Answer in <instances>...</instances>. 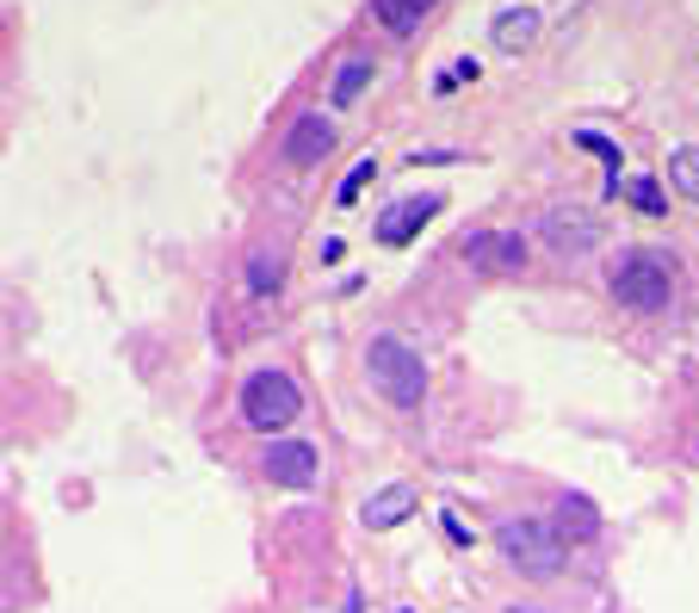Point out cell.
I'll list each match as a JSON object with an SVG mask.
<instances>
[{
	"label": "cell",
	"instance_id": "6da1fadb",
	"mask_svg": "<svg viewBox=\"0 0 699 613\" xmlns=\"http://www.w3.org/2000/svg\"><path fill=\"white\" fill-rule=\"evenodd\" d=\"M606 292L625 304V310L637 316H656L668 310V298H675V261L656 249H632L613 261V273H606Z\"/></svg>",
	"mask_w": 699,
	"mask_h": 613
},
{
	"label": "cell",
	"instance_id": "7a4b0ae2",
	"mask_svg": "<svg viewBox=\"0 0 699 613\" xmlns=\"http://www.w3.org/2000/svg\"><path fill=\"white\" fill-rule=\"evenodd\" d=\"M496 546H501V558H508L520 577H532V582H544V577H558L563 570V558H570V539L558 533V520H501L496 527Z\"/></svg>",
	"mask_w": 699,
	"mask_h": 613
},
{
	"label": "cell",
	"instance_id": "3957f363",
	"mask_svg": "<svg viewBox=\"0 0 699 613\" xmlns=\"http://www.w3.org/2000/svg\"><path fill=\"white\" fill-rule=\"evenodd\" d=\"M297 415H304V391H297L292 372H279V366L248 372V384H242V422L254 434H285Z\"/></svg>",
	"mask_w": 699,
	"mask_h": 613
},
{
	"label": "cell",
	"instance_id": "277c9868",
	"mask_svg": "<svg viewBox=\"0 0 699 613\" xmlns=\"http://www.w3.org/2000/svg\"><path fill=\"white\" fill-rule=\"evenodd\" d=\"M366 372H372V384L396 409H415L421 391H427V366H421V353L409 341H396V335H378V341L366 347Z\"/></svg>",
	"mask_w": 699,
	"mask_h": 613
},
{
	"label": "cell",
	"instance_id": "5b68a950",
	"mask_svg": "<svg viewBox=\"0 0 699 613\" xmlns=\"http://www.w3.org/2000/svg\"><path fill=\"white\" fill-rule=\"evenodd\" d=\"M328 149H335V118H322V112H297L292 125H285V137H279L285 168H316Z\"/></svg>",
	"mask_w": 699,
	"mask_h": 613
},
{
	"label": "cell",
	"instance_id": "8992f818",
	"mask_svg": "<svg viewBox=\"0 0 699 613\" xmlns=\"http://www.w3.org/2000/svg\"><path fill=\"white\" fill-rule=\"evenodd\" d=\"M544 242H551V254L570 261V254H589L594 242H601V223H594L582 204H551V211H544Z\"/></svg>",
	"mask_w": 699,
	"mask_h": 613
},
{
	"label": "cell",
	"instance_id": "52a82bcc",
	"mask_svg": "<svg viewBox=\"0 0 699 613\" xmlns=\"http://www.w3.org/2000/svg\"><path fill=\"white\" fill-rule=\"evenodd\" d=\"M434 211H439V192H409V199H396L384 218H378V242H384V249H403V242H415L421 223L434 218Z\"/></svg>",
	"mask_w": 699,
	"mask_h": 613
},
{
	"label": "cell",
	"instance_id": "ba28073f",
	"mask_svg": "<svg viewBox=\"0 0 699 613\" xmlns=\"http://www.w3.org/2000/svg\"><path fill=\"white\" fill-rule=\"evenodd\" d=\"M261 472L285 489H310L316 484V446L310 441H273L261 458Z\"/></svg>",
	"mask_w": 699,
	"mask_h": 613
},
{
	"label": "cell",
	"instance_id": "9c48e42d",
	"mask_svg": "<svg viewBox=\"0 0 699 613\" xmlns=\"http://www.w3.org/2000/svg\"><path fill=\"white\" fill-rule=\"evenodd\" d=\"M465 261L470 267H489V273H520L527 267V242L501 236V230H477V236H465Z\"/></svg>",
	"mask_w": 699,
	"mask_h": 613
},
{
	"label": "cell",
	"instance_id": "30bf717a",
	"mask_svg": "<svg viewBox=\"0 0 699 613\" xmlns=\"http://www.w3.org/2000/svg\"><path fill=\"white\" fill-rule=\"evenodd\" d=\"M409 515H415V489H409V484L378 489V496H366V508H359V520H366L372 533H384V527H403Z\"/></svg>",
	"mask_w": 699,
	"mask_h": 613
},
{
	"label": "cell",
	"instance_id": "8fae6325",
	"mask_svg": "<svg viewBox=\"0 0 699 613\" xmlns=\"http://www.w3.org/2000/svg\"><path fill=\"white\" fill-rule=\"evenodd\" d=\"M489 38H496V50H508V56H520V50L539 38V13L532 7H501L496 25H489Z\"/></svg>",
	"mask_w": 699,
	"mask_h": 613
},
{
	"label": "cell",
	"instance_id": "7c38bea8",
	"mask_svg": "<svg viewBox=\"0 0 699 613\" xmlns=\"http://www.w3.org/2000/svg\"><path fill=\"white\" fill-rule=\"evenodd\" d=\"M558 533L575 539V546L594 539V533H601V508H594L589 496H563V503H558Z\"/></svg>",
	"mask_w": 699,
	"mask_h": 613
},
{
	"label": "cell",
	"instance_id": "4fadbf2b",
	"mask_svg": "<svg viewBox=\"0 0 699 613\" xmlns=\"http://www.w3.org/2000/svg\"><path fill=\"white\" fill-rule=\"evenodd\" d=\"M378 68H372V56H347L341 68H335V81H328V99L335 106H353L359 94H366V81H372Z\"/></svg>",
	"mask_w": 699,
	"mask_h": 613
},
{
	"label": "cell",
	"instance_id": "5bb4252c",
	"mask_svg": "<svg viewBox=\"0 0 699 613\" xmlns=\"http://www.w3.org/2000/svg\"><path fill=\"white\" fill-rule=\"evenodd\" d=\"M434 7H439V0H378V19H384V25H390L396 38H409V32L421 25V19L434 13Z\"/></svg>",
	"mask_w": 699,
	"mask_h": 613
},
{
	"label": "cell",
	"instance_id": "9a60e30c",
	"mask_svg": "<svg viewBox=\"0 0 699 613\" xmlns=\"http://www.w3.org/2000/svg\"><path fill=\"white\" fill-rule=\"evenodd\" d=\"M279 285H285V254L279 249H261L248 261V292H254V298H273Z\"/></svg>",
	"mask_w": 699,
	"mask_h": 613
},
{
	"label": "cell",
	"instance_id": "2e32d148",
	"mask_svg": "<svg viewBox=\"0 0 699 613\" xmlns=\"http://www.w3.org/2000/svg\"><path fill=\"white\" fill-rule=\"evenodd\" d=\"M668 180H675L681 199L699 204V149H675V156H668Z\"/></svg>",
	"mask_w": 699,
	"mask_h": 613
},
{
	"label": "cell",
	"instance_id": "e0dca14e",
	"mask_svg": "<svg viewBox=\"0 0 699 613\" xmlns=\"http://www.w3.org/2000/svg\"><path fill=\"white\" fill-rule=\"evenodd\" d=\"M625 199H632L637 211H644V218H663V211H668L663 187H656L650 173H632V180H625Z\"/></svg>",
	"mask_w": 699,
	"mask_h": 613
},
{
	"label": "cell",
	"instance_id": "ac0fdd59",
	"mask_svg": "<svg viewBox=\"0 0 699 613\" xmlns=\"http://www.w3.org/2000/svg\"><path fill=\"white\" fill-rule=\"evenodd\" d=\"M575 149H589V156H601L613 180H619V173H625V156H619V142H613V137H601V130H575Z\"/></svg>",
	"mask_w": 699,
	"mask_h": 613
},
{
	"label": "cell",
	"instance_id": "d6986e66",
	"mask_svg": "<svg viewBox=\"0 0 699 613\" xmlns=\"http://www.w3.org/2000/svg\"><path fill=\"white\" fill-rule=\"evenodd\" d=\"M372 173H378V161H372V156H359V161H353V173L341 180V192H335V204H353L359 192H366V180H372Z\"/></svg>",
	"mask_w": 699,
	"mask_h": 613
},
{
	"label": "cell",
	"instance_id": "ffe728a7",
	"mask_svg": "<svg viewBox=\"0 0 699 613\" xmlns=\"http://www.w3.org/2000/svg\"><path fill=\"white\" fill-rule=\"evenodd\" d=\"M483 68H477V56H458V63L446 68V75H439V94H452V87H465V81H477Z\"/></svg>",
	"mask_w": 699,
	"mask_h": 613
},
{
	"label": "cell",
	"instance_id": "44dd1931",
	"mask_svg": "<svg viewBox=\"0 0 699 613\" xmlns=\"http://www.w3.org/2000/svg\"><path fill=\"white\" fill-rule=\"evenodd\" d=\"M341 613H359V595H353V589H347V607Z\"/></svg>",
	"mask_w": 699,
	"mask_h": 613
},
{
	"label": "cell",
	"instance_id": "7402d4cb",
	"mask_svg": "<svg viewBox=\"0 0 699 613\" xmlns=\"http://www.w3.org/2000/svg\"><path fill=\"white\" fill-rule=\"evenodd\" d=\"M527 613H532V607H527Z\"/></svg>",
	"mask_w": 699,
	"mask_h": 613
}]
</instances>
